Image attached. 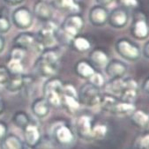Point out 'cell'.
I'll return each instance as SVG.
<instances>
[{
  "label": "cell",
  "mask_w": 149,
  "mask_h": 149,
  "mask_svg": "<svg viewBox=\"0 0 149 149\" xmlns=\"http://www.w3.org/2000/svg\"><path fill=\"white\" fill-rule=\"evenodd\" d=\"M59 55L54 49H46L36 61V72L44 78H52L58 71Z\"/></svg>",
  "instance_id": "cell-1"
},
{
  "label": "cell",
  "mask_w": 149,
  "mask_h": 149,
  "mask_svg": "<svg viewBox=\"0 0 149 149\" xmlns=\"http://www.w3.org/2000/svg\"><path fill=\"white\" fill-rule=\"evenodd\" d=\"M115 50L122 59L128 62L138 61L142 55L139 45L125 37L119 38L116 42Z\"/></svg>",
  "instance_id": "cell-2"
},
{
  "label": "cell",
  "mask_w": 149,
  "mask_h": 149,
  "mask_svg": "<svg viewBox=\"0 0 149 149\" xmlns=\"http://www.w3.org/2000/svg\"><path fill=\"white\" fill-rule=\"evenodd\" d=\"M64 83L55 78H50L43 86L44 98L52 107L62 106Z\"/></svg>",
  "instance_id": "cell-3"
},
{
  "label": "cell",
  "mask_w": 149,
  "mask_h": 149,
  "mask_svg": "<svg viewBox=\"0 0 149 149\" xmlns=\"http://www.w3.org/2000/svg\"><path fill=\"white\" fill-rule=\"evenodd\" d=\"M100 88L90 82L84 84L78 93V98L81 104L87 107H95L99 105L101 100Z\"/></svg>",
  "instance_id": "cell-4"
},
{
  "label": "cell",
  "mask_w": 149,
  "mask_h": 149,
  "mask_svg": "<svg viewBox=\"0 0 149 149\" xmlns=\"http://www.w3.org/2000/svg\"><path fill=\"white\" fill-rule=\"evenodd\" d=\"M52 139L58 146L68 147L75 142L76 135L69 125L59 124L52 131Z\"/></svg>",
  "instance_id": "cell-5"
},
{
  "label": "cell",
  "mask_w": 149,
  "mask_h": 149,
  "mask_svg": "<svg viewBox=\"0 0 149 149\" xmlns=\"http://www.w3.org/2000/svg\"><path fill=\"white\" fill-rule=\"evenodd\" d=\"M75 132L83 140L92 141L93 139V119L88 115H80L75 121Z\"/></svg>",
  "instance_id": "cell-6"
},
{
  "label": "cell",
  "mask_w": 149,
  "mask_h": 149,
  "mask_svg": "<svg viewBox=\"0 0 149 149\" xmlns=\"http://www.w3.org/2000/svg\"><path fill=\"white\" fill-rule=\"evenodd\" d=\"M132 36L139 41H144L149 37V25L146 17L138 13V16H135L131 26Z\"/></svg>",
  "instance_id": "cell-7"
},
{
  "label": "cell",
  "mask_w": 149,
  "mask_h": 149,
  "mask_svg": "<svg viewBox=\"0 0 149 149\" xmlns=\"http://www.w3.org/2000/svg\"><path fill=\"white\" fill-rule=\"evenodd\" d=\"M24 142L28 148L36 149L42 140V134L40 127L34 122L27 125L23 130Z\"/></svg>",
  "instance_id": "cell-8"
},
{
  "label": "cell",
  "mask_w": 149,
  "mask_h": 149,
  "mask_svg": "<svg viewBox=\"0 0 149 149\" xmlns=\"http://www.w3.org/2000/svg\"><path fill=\"white\" fill-rule=\"evenodd\" d=\"M12 21L16 27L25 30L30 27L33 24V13L26 7H19L12 13Z\"/></svg>",
  "instance_id": "cell-9"
},
{
  "label": "cell",
  "mask_w": 149,
  "mask_h": 149,
  "mask_svg": "<svg viewBox=\"0 0 149 149\" xmlns=\"http://www.w3.org/2000/svg\"><path fill=\"white\" fill-rule=\"evenodd\" d=\"M83 27H84V19L80 15L77 13H72L69 15L63 23L64 33L68 37L72 39L79 34Z\"/></svg>",
  "instance_id": "cell-10"
},
{
  "label": "cell",
  "mask_w": 149,
  "mask_h": 149,
  "mask_svg": "<svg viewBox=\"0 0 149 149\" xmlns=\"http://www.w3.org/2000/svg\"><path fill=\"white\" fill-rule=\"evenodd\" d=\"M130 20V16L125 8L120 6L114 8L109 13L108 24L115 28V29H121L125 27Z\"/></svg>",
  "instance_id": "cell-11"
},
{
  "label": "cell",
  "mask_w": 149,
  "mask_h": 149,
  "mask_svg": "<svg viewBox=\"0 0 149 149\" xmlns=\"http://www.w3.org/2000/svg\"><path fill=\"white\" fill-rule=\"evenodd\" d=\"M56 26L49 20L46 21L45 25L40 29L36 40L43 47H51L56 42Z\"/></svg>",
  "instance_id": "cell-12"
},
{
  "label": "cell",
  "mask_w": 149,
  "mask_h": 149,
  "mask_svg": "<svg viewBox=\"0 0 149 149\" xmlns=\"http://www.w3.org/2000/svg\"><path fill=\"white\" fill-rule=\"evenodd\" d=\"M109 12L104 6L96 5L93 6L88 13V19L95 26H102L108 23Z\"/></svg>",
  "instance_id": "cell-13"
},
{
  "label": "cell",
  "mask_w": 149,
  "mask_h": 149,
  "mask_svg": "<svg viewBox=\"0 0 149 149\" xmlns=\"http://www.w3.org/2000/svg\"><path fill=\"white\" fill-rule=\"evenodd\" d=\"M105 73L110 79L116 78H124L127 72L128 67L127 65L119 59H111L108 62L106 66L104 67Z\"/></svg>",
  "instance_id": "cell-14"
},
{
  "label": "cell",
  "mask_w": 149,
  "mask_h": 149,
  "mask_svg": "<svg viewBox=\"0 0 149 149\" xmlns=\"http://www.w3.org/2000/svg\"><path fill=\"white\" fill-rule=\"evenodd\" d=\"M138 84L136 80L131 78L125 79V86L119 95V100L125 102L133 103L138 95Z\"/></svg>",
  "instance_id": "cell-15"
},
{
  "label": "cell",
  "mask_w": 149,
  "mask_h": 149,
  "mask_svg": "<svg viewBox=\"0 0 149 149\" xmlns=\"http://www.w3.org/2000/svg\"><path fill=\"white\" fill-rule=\"evenodd\" d=\"M34 14L38 19L46 22L51 19L53 16V9L51 6L44 0H39L34 6Z\"/></svg>",
  "instance_id": "cell-16"
},
{
  "label": "cell",
  "mask_w": 149,
  "mask_h": 149,
  "mask_svg": "<svg viewBox=\"0 0 149 149\" xmlns=\"http://www.w3.org/2000/svg\"><path fill=\"white\" fill-rule=\"evenodd\" d=\"M36 42L37 40L35 35L29 32H22L19 34L13 40L14 46L21 48L25 50L31 48H35Z\"/></svg>",
  "instance_id": "cell-17"
},
{
  "label": "cell",
  "mask_w": 149,
  "mask_h": 149,
  "mask_svg": "<svg viewBox=\"0 0 149 149\" xmlns=\"http://www.w3.org/2000/svg\"><path fill=\"white\" fill-rule=\"evenodd\" d=\"M50 105L44 97L36 99L31 105V110L35 116L42 119L45 118L50 112Z\"/></svg>",
  "instance_id": "cell-18"
},
{
  "label": "cell",
  "mask_w": 149,
  "mask_h": 149,
  "mask_svg": "<svg viewBox=\"0 0 149 149\" xmlns=\"http://www.w3.org/2000/svg\"><path fill=\"white\" fill-rule=\"evenodd\" d=\"M89 59L92 65L95 68H104L109 61L107 52L101 49H94L89 55Z\"/></svg>",
  "instance_id": "cell-19"
},
{
  "label": "cell",
  "mask_w": 149,
  "mask_h": 149,
  "mask_svg": "<svg viewBox=\"0 0 149 149\" xmlns=\"http://www.w3.org/2000/svg\"><path fill=\"white\" fill-rule=\"evenodd\" d=\"M0 149H25V146L24 142L19 136L8 133L0 141Z\"/></svg>",
  "instance_id": "cell-20"
},
{
  "label": "cell",
  "mask_w": 149,
  "mask_h": 149,
  "mask_svg": "<svg viewBox=\"0 0 149 149\" xmlns=\"http://www.w3.org/2000/svg\"><path fill=\"white\" fill-rule=\"evenodd\" d=\"M135 109H136L133 103L125 102L118 100L117 102L110 109L109 113L119 116H130Z\"/></svg>",
  "instance_id": "cell-21"
},
{
  "label": "cell",
  "mask_w": 149,
  "mask_h": 149,
  "mask_svg": "<svg viewBox=\"0 0 149 149\" xmlns=\"http://www.w3.org/2000/svg\"><path fill=\"white\" fill-rule=\"evenodd\" d=\"M75 72L79 77L84 79H89V78L95 72V69L90 62L80 60L75 65Z\"/></svg>",
  "instance_id": "cell-22"
},
{
  "label": "cell",
  "mask_w": 149,
  "mask_h": 149,
  "mask_svg": "<svg viewBox=\"0 0 149 149\" xmlns=\"http://www.w3.org/2000/svg\"><path fill=\"white\" fill-rule=\"evenodd\" d=\"M26 79H27V77L22 76L21 74L14 75L13 77L10 78L9 81L6 85V87L11 93H17V92L20 91L21 89L26 86V84L27 83Z\"/></svg>",
  "instance_id": "cell-23"
},
{
  "label": "cell",
  "mask_w": 149,
  "mask_h": 149,
  "mask_svg": "<svg viewBox=\"0 0 149 149\" xmlns=\"http://www.w3.org/2000/svg\"><path fill=\"white\" fill-rule=\"evenodd\" d=\"M125 86V78H116L110 79V80L106 84V89L108 93L118 96L122 93Z\"/></svg>",
  "instance_id": "cell-24"
},
{
  "label": "cell",
  "mask_w": 149,
  "mask_h": 149,
  "mask_svg": "<svg viewBox=\"0 0 149 149\" xmlns=\"http://www.w3.org/2000/svg\"><path fill=\"white\" fill-rule=\"evenodd\" d=\"M131 121L137 127L143 128L148 125L149 115L141 109H135L131 115Z\"/></svg>",
  "instance_id": "cell-25"
},
{
  "label": "cell",
  "mask_w": 149,
  "mask_h": 149,
  "mask_svg": "<svg viewBox=\"0 0 149 149\" xmlns=\"http://www.w3.org/2000/svg\"><path fill=\"white\" fill-rule=\"evenodd\" d=\"M62 106H64L70 113H74L79 109L80 102L79 101L78 96L63 94Z\"/></svg>",
  "instance_id": "cell-26"
},
{
  "label": "cell",
  "mask_w": 149,
  "mask_h": 149,
  "mask_svg": "<svg viewBox=\"0 0 149 149\" xmlns=\"http://www.w3.org/2000/svg\"><path fill=\"white\" fill-rule=\"evenodd\" d=\"M13 123L18 128L23 130L27 125L31 123V119L25 111H17L13 116Z\"/></svg>",
  "instance_id": "cell-27"
},
{
  "label": "cell",
  "mask_w": 149,
  "mask_h": 149,
  "mask_svg": "<svg viewBox=\"0 0 149 149\" xmlns=\"http://www.w3.org/2000/svg\"><path fill=\"white\" fill-rule=\"evenodd\" d=\"M117 101H118V99L116 96L108 93L106 95H102L99 105L102 107V109L103 110L109 112L110 109L113 108V106L117 102Z\"/></svg>",
  "instance_id": "cell-28"
},
{
  "label": "cell",
  "mask_w": 149,
  "mask_h": 149,
  "mask_svg": "<svg viewBox=\"0 0 149 149\" xmlns=\"http://www.w3.org/2000/svg\"><path fill=\"white\" fill-rule=\"evenodd\" d=\"M72 45L74 49L79 52H86L91 48V42L87 38L78 36L72 39Z\"/></svg>",
  "instance_id": "cell-29"
},
{
  "label": "cell",
  "mask_w": 149,
  "mask_h": 149,
  "mask_svg": "<svg viewBox=\"0 0 149 149\" xmlns=\"http://www.w3.org/2000/svg\"><path fill=\"white\" fill-rule=\"evenodd\" d=\"M108 134V127L104 124H96L93 126V139H102Z\"/></svg>",
  "instance_id": "cell-30"
},
{
  "label": "cell",
  "mask_w": 149,
  "mask_h": 149,
  "mask_svg": "<svg viewBox=\"0 0 149 149\" xmlns=\"http://www.w3.org/2000/svg\"><path fill=\"white\" fill-rule=\"evenodd\" d=\"M7 68L10 71V72L13 73V75L21 74V72H23V65L21 61L16 60V59L10 58V60L7 64Z\"/></svg>",
  "instance_id": "cell-31"
},
{
  "label": "cell",
  "mask_w": 149,
  "mask_h": 149,
  "mask_svg": "<svg viewBox=\"0 0 149 149\" xmlns=\"http://www.w3.org/2000/svg\"><path fill=\"white\" fill-rule=\"evenodd\" d=\"M89 82L91 84H93L94 86H97L98 88H101L104 85H105V79H104V77L102 76V73L98 72H95L94 74L89 78Z\"/></svg>",
  "instance_id": "cell-32"
},
{
  "label": "cell",
  "mask_w": 149,
  "mask_h": 149,
  "mask_svg": "<svg viewBox=\"0 0 149 149\" xmlns=\"http://www.w3.org/2000/svg\"><path fill=\"white\" fill-rule=\"evenodd\" d=\"M11 29V22L6 16L0 15V34H6Z\"/></svg>",
  "instance_id": "cell-33"
},
{
  "label": "cell",
  "mask_w": 149,
  "mask_h": 149,
  "mask_svg": "<svg viewBox=\"0 0 149 149\" xmlns=\"http://www.w3.org/2000/svg\"><path fill=\"white\" fill-rule=\"evenodd\" d=\"M11 78V72L6 66H0V86H6Z\"/></svg>",
  "instance_id": "cell-34"
},
{
  "label": "cell",
  "mask_w": 149,
  "mask_h": 149,
  "mask_svg": "<svg viewBox=\"0 0 149 149\" xmlns=\"http://www.w3.org/2000/svg\"><path fill=\"white\" fill-rule=\"evenodd\" d=\"M24 56H25V49H23L21 48L14 46L13 48V49L11 50L10 58H12V59H16V60L22 61Z\"/></svg>",
  "instance_id": "cell-35"
},
{
  "label": "cell",
  "mask_w": 149,
  "mask_h": 149,
  "mask_svg": "<svg viewBox=\"0 0 149 149\" xmlns=\"http://www.w3.org/2000/svg\"><path fill=\"white\" fill-rule=\"evenodd\" d=\"M60 5L63 8L72 12H77L79 9L75 0H60Z\"/></svg>",
  "instance_id": "cell-36"
},
{
  "label": "cell",
  "mask_w": 149,
  "mask_h": 149,
  "mask_svg": "<svg viewBox=\"0 0 149 149\" xmlns=\"http://www.w3.org/2000/svg\"><path fill=\"white\" fill-rule=\"evenodd\" d=\"M117 3L124 8H136L139 6V0H116Z\"/></svg>",
  "instance_id": "cell-37"
},
{
  "label": "cell",
  "mask_w": 149,
  "mask_h": 149,
  "mask_svg": "<svg viewBox=\"0 0 149 149\" xmlns=\"http://www.w3.org/2000/svg\"><path fill=\"white\" fill-rule=\"evenodd\" d=\"M139 149H149V133L141 137L139 141Z\"/></svg>",
  "instance_id": "cell-38"
},
{
  "label": "cell",
  "mask_w": 149,
  "mask_h": 149,
  "mask_svg": "<svg viewBox=\"0 0 149 149\" xmlns=\"http://www.w3.org/2000/svg\"><path fill=\"white\" fill-rule=\"evenodd\" d=\"M8 134V125L5 121L0 120V141Z\"/></svg>",
  "instance_id": "cell-39"
},
{
  "label": "cell",
  "mask_w": 149,
  "mask_h": 149,
  "mask_svg": "<svg viewBox=\"0 0 149 149\" xmlns=\"http://www.w3.org/2000/svg\"><path fill=\"white\" fill-rule=\"evenodd\" d=\"M141 52H142V55H143L146 58L149 59V40H148L147 42H146V43L144 44Z\"/></svg>",
  "instance_id": "cell-40"
},
{
  "label": "cell",
  "mask_w": 149,
  "mask_h": 149,
  "mask_svg": "<svg viewBox=\"0 0 149 149\" xmlns=\"http://www.w3.org/2000/svg\"><path fill=\"white\" fill-rule=\"evenodd\" d=\"M95 2H96V4L99 5V6L107 7V6H110V5L114 2V0H95Z\"/></svg>",
  "instance_id": "cell-41"
},
{
  "label": "cell",
  "mask_w": 149,
  "mask_h": 149,
  "mask_svg": "<svg viewBox=\"0 0 149 149\" xmlns=\"http://www.w3.org/2000/svg\"><path fill=\"white\" fill-rule=\"evenodd\" d=\"M4 1L11 6H16L24 2V0H4Z\"/></svg>",
  "instance_id": "cell-42"
},
{
  "label": "cell",
  "mask_w": 149,
  "mask_h": 149,
  "mask_svg": "<svg viewBox=\"0 0 149 149\" xmlns=\"http://www.w3.org/2000/svg\"><path fill=\"white\" fill-rule=\"evenodd\" d=\"M142 89L145 93L149 95V77L145 79V81L142 84Z\"/></svg>",
  "instance_id": "cell-43"
},
{
  "label": "cell",
  "mask_w": 149,
  "mask_h": 149,
  "mask_svg": "<svg viewBox=\"0 0 149 149\" xmlns=\"http://www.w3.org/2000/svg\"><path fill=\"white\" fill-rule=\"evenodd\" d=\"M5 44H6L5 39H4V37L1 36V34H0V53H2V51L4 50V49H5Z\"/></svg>",
  "instance_id": "cell-44"
},
{
  "label": "cell",
  "mask_w": 149,
  "mask_h": 149,
  "mask_svg": "<svg viewBox=\"0 0 149 149\" xmlns=\"http://www.w3.org/2000/svg\"><path fill=\"white\" fill-rule=\"evenodd\" d=\"M4 110H5V105H4V102H3V101H2V100H0V115L3 114Z\"/></svg>",
  "instance_id": "cell-45"
},
{
  "label": "cell",
  "mask_w": 149,
  "mask_h": 149,
  "mask_svg": "<svg viewBox=\"0 0 149 149\" xmlns=\"http://www.w3.org/2000/svg\"><path fill=\"white\" fill-rule=\"evenodd\" d=\"M147 126H149V123H148V125H147Z\"/></svg>",
  "instance_id": "cell-46"
}]
</instances>
